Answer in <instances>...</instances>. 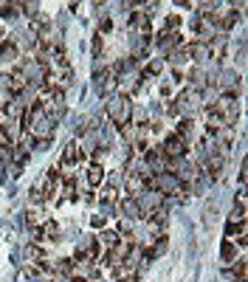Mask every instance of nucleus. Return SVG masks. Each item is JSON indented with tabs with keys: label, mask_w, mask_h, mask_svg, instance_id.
<instances>
[{
	"label": "nucleus",
	"mask_w": 248,
	"mask_h": 282,
	"mask_svg": "<svg viewBox=\"0 0 248 282\" xmlns=\"http://www.w3.org/2000/svg\"><path fill=\"white\" fill-rule=\"evenodd\" d=\"M43 200H45L43 189H40V186H31V189H29V203L37 206V203H43Z\"/></svg>",
	"instance_id": "nucleus-12"
},
{
	"label": "nucleus",
	"mask_w": 248,
	"mask_h": 282,
	"mask_svg": "<svg viewBox=\"0 0 248 282\" xmlns=\"http://www.w3.org/2000/svg\"><path fill=\"white\" fill-rule=\"evenodd\" d=\"M17 56H20V45H17L15 40H3V42H0V59L15 62Z\"/></svg>",
	"instance_id": "nucleus-6"
},
{
	"label": "nucleus",
	"mask_w": 248,
	"mask_h": 282,
	"mask_svg": "<svg viewBox=\"0 0 248 282\" xmlns=\"http://www.w3.org/2000/svg\"><path fill=\"white\" fill-rule=\"evenodd\" d=\"M135 200H138V206H141V218H149L152 212L163 209V203H167V197H163L158 189H144Z\"/></svg>",
	"instance_id": "nucleus-3"
},
{
	"label": "nucleus",
	"mask_w": 248,
	"mask_h": 282,
	"mask_svg": "<svg viewBox=\"0 0 248 282\" xmlns=\"http://www.w3.org/2000/svg\"><path fill=\"white\" fill-rule=\"evenodd\" d=\"M144 189H147V181H144V175L124 172V192H127V197H138Z\"/></svg>",
	"instance_id": "nucleus-4"
},
{
	"label": "nucleus",
	"mask_w": 248,
	"mask_h": 282,
	"mask_svg": "<svg viewBox=\"0 0 248 282\" xmlns=\"http://www.w3.org/2000/svg\"><path fill=\"white\" fill-rule=\"evenodd\" d=\"M99 51H102V34H96L93 37V56H99Z\"/></svg>",
	"instance_id": "nucleus-16"
},
{
	"label": "nucleus",
	"mask_w": 248,
	"mask_h": 282,
	"mask_svg": "<svg viewBox=\"0 0 248 282\" xmlns=\"http://www.w3.org/2000/svg\"><path fill=\"white\" fill-rule=\"evenodd\" d=\"M161 70H163V59H161V56H155V59H152V62H149L147 65V70H144V77H158V74H161Z\"/></svg>",
	"instance_id": "nucleus-10"
},
{
	"label": "nucleus",
	"mask_w": 248,
	"mask_h": 282,
	"mask_svg": "<svg viewBox=\"0 0 248 282\" xmlns=\"http://www.w3.org/2000/svg\"><path fill=\"white\" fill-rule=\"evenodd\" d=\"M130 229H133V220L121 218V220H119V232H121V234H130Z\"/></svg>",
	"instance_id": "nucleus-15"
},
{
	"label": "nucleus",
	"mask_w": 248,
	"mask_h": 282,
	"mask_svg": "<svg viewBox=\"0 0 248 282\" xmlns=\"http://www.w3.org/2000/svg\"><path fill=\"white\" fill-rule=\"evenodd\" d=\"M91 226H96V229H99V226H105V215H102V218H99V215H93V218H91Z\"/></svg>",
	"instance_id": "nucleus-17"
},
{
	"label": "nucleus",
	"mask_w": 248,
	"mask_h": 282,
	"mask_svg": "<svg viewBox=\"0 0 248 282\" xmlns=\"http://www.w3.org/2000/svg\"><path fill=\"white\" fill-rule=\"evenodd\" d=\"M20 12L29 14V17H34V14H40V9H37L34 3H20Z\"/></svg>",
	"instance_id": "nucleus-14"
},
{
	"label": "nucleus",
	"mask_w": 248,
	"mask_h": 282,
	"mask_svg": "<svg viewBox=\"0 0 248 282\" xmlns=\"http://www.w3.org/2000/svg\"><path fill=\"white\" fill-rule=\"evenodd\" d=\"M99 240L105 243V246H110V248H113L116 243L121 240V234H119V232H113V229H107V232H102V234H99Z\"/></svg>",
	"instance_id": "nucleus-11"
},
{
	"label": "nucleus",
	"mask_w": 248,
	"mask_h": 282,
	"mask_svg": "<svg viewBox=\"0 0 248 282\" xmlns=\"http://www.w3.org/2000/svg\"><path fill=\"white\" fill-rule=\"evenodd\" d=\"M189 54H192V59H195V62H206V59L212 56V51H209V42L195 40V42L189 45Z\"/></svg>",
	"instance_id": "nucleus-7"
},
{
	"label": "nucleus",
	"mask_w": 248,
	"mask_h": 282,
	"mask_svg": "<svg viewBox=\"0 0 248 282\" xmlns=\"http://www.w3.org/2000/svg\"><path fill=\"white\" fill-rule=\"evenodd\" d=\"M105 113H107V119L113 121L116 127H121V124H127V121H130L133 105H130V99L124 96V93H116V96H107Z\"/></svg>",
	"instance_id": "nucleus-1"
},
{
	"label": "nucleus",
	"mask_w": 248,
	"mask_h": 282,
	"mask_svg": "<svg viewBox=\"0 0 248 282\" xmlns=\"http://www.w3.org/2000/svg\"><path fill=\"white\" fill-rule=\"evenodd\" d=\"M161 153L167 155L170 161H184L186 153H189V141L181 138L178 133H170L167 138H163V144H161Z\"/></svg>",
	"instance_id": "nucleus-2"
},
{
	"label": "nucleus",
	"mask_w": 248,
	"mask_h": 282,
	"mask_svg": "<svg viewBox=\"0 0 248 282\" xmlns=\"http://www.w3.org/2000/svg\"><path fill=\"white\" fill-rule=\"evenodd\" d=\"M40 234H43V240H51V243H59V226L54 223V220H45L43 229H40Z\"/></svg>",
	"instance_id": "nucleus-9"
},
{
	"label": "nucleus",
	"mask_w": 248,
	"mask_h": 282,
	"mask_svg": "<svg viewBox=\"0 0 248 282\" xmlns=\"http://www.w3.org/2000/svg\"><path fill=\"white\" fill-rule=\"evenodd\" d=\"M102 181H105V167L102 164H91L88 167V183L91 186H102Z\"/></svg>",
	"instance_id": "nucleus-8"
},
{
	"label": "nucleus",
	"mask_w": 248,
	"mask_h": 282,
	"mask_svg": "<svg viewBox=\"0 0 248 282\" xmlns=\"http://www.w3.org/2000/svg\"><path fill=\"white\" fill-rule=\"evenodd\" d=\"M220 257H223V262H231L234 260V246L228 243V240L223 243V248H220Z\"/></svg>",
	"instance_id": "nucleus-13"
},
{
	"label": "nucleus",
	"mask_w": 248,
	"mask_h": 282,
	"mask_svg": "<svg viewBox=\"0 0 248 282\" xmlns=\"http://www.w3.org/2000/svg\"><path fill=\"white\" fill-rule=\"evenodd\" d=\"M119 209H121V218H127V220H138L141 218V206H138V200L135 197H121L119 200Z\"/></svg>",
	"instance_id": "nucleus-5"
}]
</instances>
